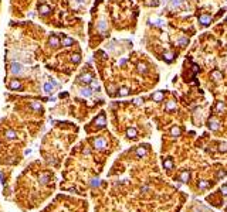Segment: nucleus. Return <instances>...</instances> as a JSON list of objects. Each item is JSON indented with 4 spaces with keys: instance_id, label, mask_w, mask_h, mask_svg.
I'll list each match as a JSON object with an SVG mask.
<instances>
[{
    "instance_id": "f257e3e1",
    "label": "nucleus",
    "mask_w": 227,
    "mask_h": 212,
    "mask_svg": "<svg viewBox=\"0 0 227 212\" xmlns=\"http://www.w3.org/2000/svg\"><path fill=\"white\" fill-rule=\"evenodd\" d=\"M10 72L13 74V75H23L24 72H26V66L23 65L21 62H12V65H10Z\"/></svg>"
},
{
    "instance_id": "f03ea898",
    "label": "nucleus",
    "mask_w": 227,
    "mask_h": 212,
    "mask_svg": "<svg viewBox=\"0 0 227 212\" xmlns=\"http://www.w3.org/2000/svg\"><path fill=\"white\" fill-rule=\"evenodd\" d=\"M92 144H94V147H95L97 150H105V147H106V140H105L104 137H97V139H94Z\"/></svg>"
},
{
    "instance_id": "7ed1b4c3",
    "label": "nucleus",
    "mask_w": 227,
    "mask_h": 212,
    "mask_svg": "<svg viewBox=\"0 0 227 212\" xmlns=\"http://www.w3.org/2000/svg\"><path fill=\"white\" fill-rule=\"evenodd\" d=\"M78 79L81 82H84V83H91V82L94 81V77H92V74H89V72H84V74H81V75L78 77Z\"/></svg>"
},
{
    "instance_id": "20e7f679",
    "label": "nucleus",
    "mask_w": 227,
    "mask_h": 212,
    "mask_svg": "<svg viewBox=\"0 0 227 212\" xmlns=\"http://www.w3.org/2000/svg\"><path fill=\"white\" fill-rule=\"evenodd\" d=\"M199 23H200L202 26L207 27L210 23H211V16H209V14H202V16H199Z\"/></svg>"
},
{
    "instance_id": "39448f33",
    "label": "nucleus",
    "mask_w": 227,
    "mask_h": 212,
    "mask_svg": "<svg viewBox=\"0 0 227 212\" xmlns=\"http://www.w3.org/2000/svg\"><path fill=\"white\" fill-rule=\"evenodd\" d=\"M94 125L97 126V127H104L105 126V114L101 113L95 120H94Z\"/></svg>"
},
{
    "instance_id": "423d86ee",
    "label": "nucleus",
    "mask_w": 227,
    "mask_h": 212,
    "mask_svg": "<svg viewBox=\"0 0 227 212\" xmlns=\"http://www.w3.org/2000/svg\"><path fill=\"white\" fill-rule=\"evenodd\" d=\"M9 89L10 91H18V89H21V82L18 81V79H13V81L9 83Z\"/></svg>"
},
{
    "instance_id": "0eeeda50",
    "label": "nucleus",
    "mask_w": 227,
    "mask_h": 212,
    "mask_svg": "<svg viewBox=\"0 0 227 212\" xmlns=\"http://www.w3.org/2000/svg\"><path fill=\"white\" fill-rule=\"evenodd\" d=\"M50 12H51V7H50L48 4H40V6H38V13H40V14L46 16V14H48Z\"/></svg>"
},
{
    "instance_id": "6e6552de",
    "label": "nucleus",
    "mask_w": 227,
    "mask_h": 212,
    "mask_svg": "<svg viewBox=\"0 0 227 212\" xmlns=\"http://www.w3.org/2000/svg\"><path fill=\"white\" fill-rule=\"evenodd\" d=\"M80 95L84 96V98H89V96L92 95V88H89V86L81 88V89H80Z\"/></svg>"
},
{
    "instance_id": "1a4fd4ad",
    "label": "nucleus",
    "mask_w": 227,
    "mask_h": 212,
    "mask_svg": "<svg viewBox=\"0 0 227 212\" xmlns=\"http://www.w3.org/2000/svg\"><path fill=\"white\" fill-rule=\"evenodd\" d=\"M48 45L50 47H58L60 45V38H57L55 35H50V38H48Z\"/></svg>"
},
{
    "instance_id": "9d476101",
    "label": "nucleus",
    "mask_w": 227,
    "mask_h": 212,
    "mask_svg": "<svg viewBox=\"0 0 227 212\" xmlns=\"http://www.w3.org/2000/svg\"><path fill=\"white\" fill-rule=\"evenodd\" d=\"M209 127L211 130H217L219 127H220V123H219V120L217 119H214V117H211L209 120Z\"/></svg>"
},
{
    "instance_id": "9b49d317",
    "label": "nucleus",
    "mask_w": 227,
    "mask_h": 212,
    "mask_svg": "<svg viewBox=\"0 0 227 212\" xmlns=\"http://www.w3.org/2000/svg\"><path fill=\"white\" fill-rule=\"evenodd\" d=\"M163 98H165V92H163V91H157V92H155V93L152 95V99H153L155 102H160Z\"/></svg>"
},
{
    "instance_id": "f8f14e48",
    "label": "nucleus",
    "mask_w": 227,
    "mask_h": 212,
    "mask_svg": "<svg viewBox=\"0 0 227 212\" xmlns=\"http://www.w3.org/2000/svg\"><path fill=\"white\" fill-rule=\"evenodd\" d=\"M61 44H63L64 47H71V45L74 44V40H72L71 37H67V35H64V37H63V41H61Z\"/></svg>"
},
{
    "instance_id": "ddd939ff",
    "label": "nucleus",
    "mask_w": 227,
    "mask_h": 212,
    "mask_svg": "<svg viewBox=\"0 0 227 212\" xmlns=\"http://www.w3.org/2000/svg\"><path fill=\"white\" fill-rule=\"evenodd\" d=\"M97 27H98V30H100L101 33H105V31H106V28H108V24H106V21H105V20H100Z\"/></svg>"
},
{
    "instance_id": "4468645a",
    "label": "nucleus",
    "mask_w": 227,
    "mask_h": 212,
    "mask_svg": "<svg viewBox=\"0 0 227 212\" xmlns=\"http://www.w3.org/2000/svg\"><path fill=\"white\" fill-rule=\"evenodd\" d=\"M190 178V173L189 171H183L182 174H180V177H179V181H182V182H187Z\"/></svg>"
},
{
    "instance_id": "2eb2a0df",
    "label": "nucleus",
    "mask_w": 227,
    "mask_h": 212,
    "mask_svg": "<svg viewBox=\"0 0 227 212\" xmlns=\"http://www.w3.org/2000/svg\"><path fill=\"white\" fill-rule=\"evenodd\" d=\"M52 86H54V85H52L51 82H46V83L43 85V91H44L46 93H51V92H52Z\"/></svg>"
},
{
    "instance_id": "dca6fc26",
    "label": "nucleus",
    "mask_w": 227,
    "mask_h": 212,
    "mask_svg": "<svg viewBox=\"0 0 227 212\" xmlns=\"http://www.w3.org/2000/svg\"><path fill=\"white\" fill-rule=\"evenodd\" d=\"M136 134H138V131H136V129H134V127H129V129L126 130V136H128L129 139H135Z\"/></svg>"
},
{
    "instance_id": "f3484780",
    "label": "nucleus",
    "mask_w": 227,
    "mask_h": 212,
    "mask_svg": "<svg viewBox=\"0 0 227 212\" xmlns=\"http://www.w3.org/2000/svg\"><path fill=\"white\" fill-rule=\"evenodd\" d=\"M187 44H189V38H186V37H180V38H177V45L185 47V45H187Z\"/></svg>"
},
{
    "instance_id": "a211bd4d",
    "label": "nucleus",
    "mask_w": 227,
    "mask_h": 212,
    "mask_svg": "<svg viewBox=\"0 0 227 212\" xmlns=\"http://www.w3.org/2000/svg\"><path fill=\"white\" fill-rule=\"evenodd\" d=\"M163 58H165L166 62H172V61L175 60V54H173V52H165Z\"/></svg>"
},
{
    "instance_id": "6ab92c4d",
    "label": "nucleus",
    "mask_w": 227,
    "mask_h": 212,
    "mask_svg": "<svg viewBox=\"0 0 227 212\" xmlns=\"http://www.w3.org/2000/svg\"><path fill=\"white\" fill-rule=\"evenodd\" d=\"M211 77H213V79L219 81V79H222V78H223V74H222L220 71H217V69H216V71H213V72H211Z\"/></svg>"
},
{
    "instance_id": "aec40b11",
    "label": "nucleus",
    "mask_w": 227,
    "mask_h": 212,
    "mask_svg": "<svg viewBox=\"0 0 227 212\" xmlns=\"http://www.w3.org/2000/svg\"><path fill=\"white\" fill-rule=\"evenodd\" d=\"M48 178H50V177H48V174H41V175L38 177V181H40V184H43V185H44V184H47V182H48Z\"/></svg>"
},
{
    "instance_id": "412c9836",
    "label": "nucleus",
    "mask_w": 227,
    "mask_h": 212,
    "mask_svg": "<svg viewBox=\"0 0 227 212\" xmlns=\"http://www.w3.org/2000/svg\"><path fill=\"white\" fill-rule=\"evenodd\" d=\"M145 154H146V148L143 146H140L136 148V156H138V157H143Z\"/></svg>"
},
{
    "instance_id": "4be33fe9",
    "label": "nucleus",
    "mask_w": 227,
    "mask_h": 212,
    "mask_svg": "<svg viewBox=\"0 0 227 212\" xmlns=\"http://www.w3.org/2000/svg\"><path fill=\"white\" fill-rule=\"evenodd\" d=\"M170 134H172L173 137H177V136H180V127H177V126H173V127H172V130H170Z\"/></svg>"
},
{
    "instance_id": "5701e85b",
    "label": "nucleus",
    "mask_w": 227,
    "mask_h": 212,
    "mask_svg": "<svg viewBox=\"0 0 227 212\" xmlns=\"http://www.w3.org/2000/svg\"><path fill=\"white\" fill-rule=\"evenodd\" d=\"M163 167H165L166 170H172V168H173V163H172V160H169V158H168V160H165V161H163Z\"/></svg>"
},
{
    "instance_id": "b1692460",
    "label": "nucleus",
    "mask_w": 227,
    "mask_h": 212,
    "mask_svg": "<svg viewBox=\"0 0 227 212\" xmlns=\"http://www.w3.org/2000/svg\"><path fill=\"white\" fill-rule=\"evenodd\" d=\"M138 72H139V74H146V72H148L146 65H145V64H142V62L138 64Z\"/></svg>"
},
{
    "instance_id": "393cba45",
    "label": "nucleus",
    "mask_w": 227,
    "mask_h": 212,
    "mask_svg": "<svg viewBox=\"0 0 227 212\" xmlns=\"http://www.w3.org/2000/svg\"><path fill=\"white\" fill-rule=\"evenodd\" d=\"M71 61H72L74 64H78V62L81 61V55H80V54H72V55H71Z\"/></svg>"
},
{
    "instance_id": "a878e982",
    "label": "nucleus",
    "mask_w": 227,
    "mask_h": 212,
    "mask_svg": "<svg viewBox=\"0 0 227 212\" xmlns=\"http://www.w3.org/2000/svg\"><path fill=\"white\" fill-rule=\"evenodd\" d=\"M6 137L9 139V140H12V139H16V131H13V130H6Z\"/></svg>"
},
{
    "instance_id": "bb28decb",
    "label": "nucleus",
    "mask_w": 227,
    "mask_h": 212,
    "mask_svg": "<svg viewBox=\"0 0 227 212\" xmlns=\"http://www.w3.org/2000/svg\"><path fill=\"white\" fill-rule=\"evenodd\" d=\"M118 95H119V96H126V95H129V89L123 86V88H121V89L118 91Z\"/></svg>"
},
{
    "instance_id": "cd10ccee",
    "label": "nucleus",
    "mask_w": 227,
    "mask_h": 212,
    "mask_svg": "<svg viewBox=\"0 0 227 212\" xmlns=\"http://www.w3.org/2000/svg\"><path fill=\"white\" fill-rule=\"evenodd\" d=\"M182 3H183V0H170V4H172V7H173V9L179 7V6H182Z\"/></svg>"
},
{
    "instance_id": "c85d7f7f",
    "label": "nucleus",
    "mask_w": 227,
    "mask_h": 212,
    "mask_svg": "<svg viewBox=\"0 0 227 212\" xmlns=\"http://www.w3.org/2000/svg\"><path fill=\"white\" fill-rule=\"evenodd\" d=\"M89 184H91V187H98V185H101V179L100 178H92Z\"/></svg>"
},
{
    "instance_id": "c756f323",
    "label": "nucleus",
    "mask_w": 227,
    "mask_h": 212,
    "mask_svg": "<svg viewBox=\"0 0 227 212\" xmlns=\"http://www.w3.org/2000/svg\"><path fill=\"white\" fill-rule=\"evenodd\" d=\"M166 109H168V110H173V109H176V103L175 102H168V103H166Z\"/></svg>"
},
{
    "instance_id": "7c9ffc66",
    "label": "nucleus",
    "mask_w": 227,
    "mask_h": 212,
    "mask_svg": "<svg viewBox=\"0 0 227 212\" xmlns=\"http://www.w3.org/2000/svg\"><path fill=\"white\" fill-rule=\"evenodd\" d=\"M91 85H92V91H94V89H95V91H100V83H98L97 79H94V81L91 82Z\"/></svg>"
},
{
    "instance_id": "2f4dec72",
    "label": "nucleus",
    "mask_w": 227,
    "mask_h": 212,
    "mask_svg": "<svg viewBox=\"0 0 227 212\" xmlns=\"http://www.w3.org/2000/svg\"><path fill=\"white\" fill-rule=\"evenodd\" d=\"M31 109H34V110H40V109H41V105H40L38 102H31Z\"/></svg>"
},
{
    "instance_id": "473e14b6",
    "label": "nucleus",
    "mask_w": 227,
    "mask_h": 212,
    "mask_svg": "<svg viewBox=\"0 0 227 212\" xmlns=\"http://www.w3.org/2000/svg\"><path fill=\"white\" fill-rule=\"evenodd\" d=\"M199 187H200V188H207V187H209V182H206V181H200V182H199Z\"/></svg>"
},
{
    "instance_id": "72a5a7b5",
    "label": "nucleus",
    "mask_w": 227,
    "mask_h": 212,
    "mask_svg": "<svg viewBox=\"0 0 227 212\" xmlns=\"http://www.w3.org/2000/svg\"><path fill=\"white\" fill-rule=\"evenodd\" d=\"M219 150L220 151H227V143H222L220 147H219Z\"/></svg>"
},
{
    "instance_id": "f704fd0d",
    "label": "nucleus",
    "mask_w": 227,
    "mask_h": 212,
    "mask_svg": "<svg viewBox=\"0 0 227 212\" xmlns=\"http://www.w3.org/2000/svg\"><path fill=\"white\" fill-rule=\"evenodd\" d=\"M224 109V103L223 102H219L217 103V110H223Z\"/></svg>"
},
{
    "instance_id": "c9c22d12",
    "label": "nucleus",
    "mask_w": 227,
    "mask_h": 212,
    "mask_svg": "<svg viewBox=\"0 0 227 212\" xmlns=\"http://www.w3.org/2000/svg\"><path fill=\"white\" fill-rule=\"evenodd\" d=\"M108 93H109V95H114V86H112V85L108 86Z\"/></svg>"
},
{
    "instance_id": "e433bc0d",
    "label": "nucleus",
    "mask_w": 227,
    "mask_h": 212,
    "mask_svg": "<svg viewBox=\"0 0 227 212\" xmlns=\"http://www.w3.org/2000/svg\"><path fill=\"white\" fill-rule=\"evenodd\" d=\"M222 194H223V195H227V185L222 187Z\"/></svg>"
},
{
    "instance_id": "4c0bfd02",
    "label": "nucleus",
    "mask_w": 227,
    "mask_h": 212,
    "mask_svg": "<svg viewBox=\"0 0 227 212\" xmlns=\"http://www.w3.org/2000/svg\"><path fill=\"white\" fill-rule=\"evenodd\" d=\"M223 177H226V171H220L219 173V178H223Z\"/></svg>"
},
{
    "instance_id": "58836bf2",
    "label": "nucleus",
    "mask_w": 227,
    "mask_h": 212,
    "mask_svg": "<svg viewBox=\"0 0 227 212\" xmlns=\"http://www.w3.org/2000/svg\"><path fill=\"white\" fill-rule=\"evenodd\" d=\"M75 1H77V3H78V4H84V3H85V1H87V0H75Z\"/></svg>"
},
{
    "instance_id": "ea45409f",
    "label": "nucleus",
    "mask_w": 227,
    "mask_h": 212,
    "mask_svg": "<svg viewBox=\"0 0 227 212\" xmlns=\"http://www.w3.org/2000/svg\"><path fill=\"white\" fill-rule=\"evenodd\" d=\"M125 62H126V60H125V58H122V60H121V61H119V64H121V65H123V64H125Z\"/></svg>"
},
{
    "instance_id": "a19ab883",
    "label": "nucleus",
    "mask_w": 227,
    "mask_h": 212,
    "mask_svg": "<svg viewBox=\"0 0 227 212\" xmlns=\"http://www.w3.org/2000/svg\"><path fill=\"white\" fill-rule=\"evenodd\" d=\"M140 102H142L140 99H135V103H136V105H140Z\"/></svg>"
},
{
    "instance_id": "79ce46f5",
    "label": "nucleus",
    "mask_w": 227,
    "mask_h": 212,
    "mask_svg": "<svg viewBox=\"0 0 227 212\" xmlns=\"http://www.w3.org/2000/svg\"><path fill=\"white\" fill-rule=\"evenodd\" d=\"M162 1H163V3H168V1H170V0H162Z\"/></svg>"
},
{
    "instance_id": "37998d69",
    "label": "nucleus",
    "mask_w": 227,
    "mask_h": 212,
    "mask_svg": "<svg viewBox=\"0 0 227 212\" xmlns=\"http://www.w3.org/2000/svg\"><path fill=\"white\" fill-rule=\"evenodd\" d=\"M226 1H227V0H226Z\"/></svg>"
}]
</instances>
